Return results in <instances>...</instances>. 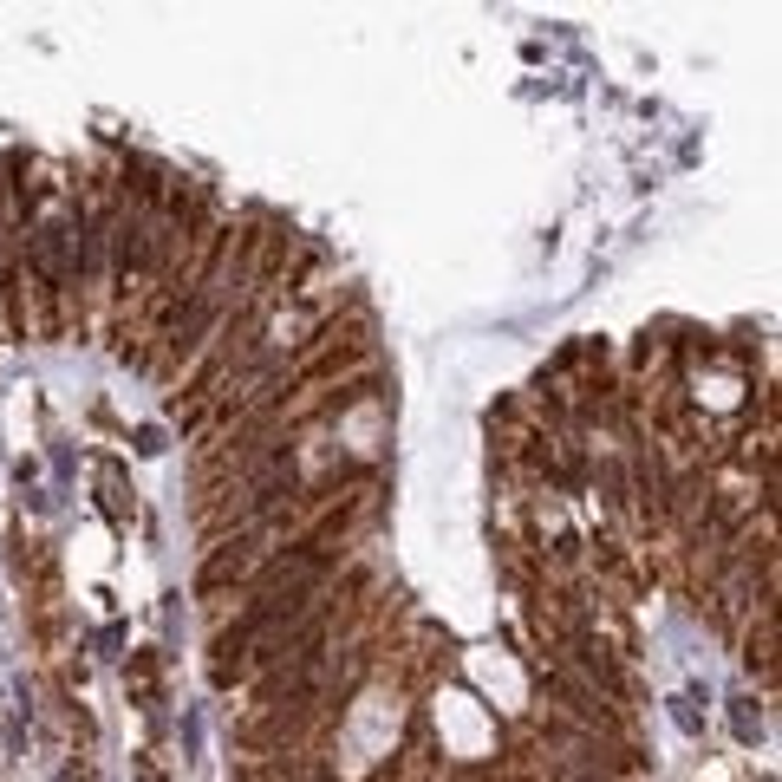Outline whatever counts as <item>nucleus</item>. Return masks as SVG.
<instances>
[{
    "mask_svg": "<svg viewBox=\"0 0 782 782\" xmlns=\"http://www.w3.org/2000/svg\"><path fill=\"white\" fill-rule=\"evenodd\" d=\"M255 567H261V534L255 528H241V534H222V542L209 548V561H202L196 574V594L202 600H229L255 581Z\"/></svg>",
    "mask_w": 782,
    "mask_h": 782,
    "instance_id": "1",
    "label": "nucleus"
},
{
    "mask_svg": "<svg viewBox=\"0 0 782 782\" xmlns=\"http://www.w3.org/2000/svg\"><path fill=\"white\" fill-rule=\"evenodd\" d=\"M744 665L776 691V606H757V620L744 633Z\"/></svg>",
    "mask_w": 782,
    "mask_h": 782,
    "instance_id": "2",
    "label": "nucleus"
}]
</instances>
